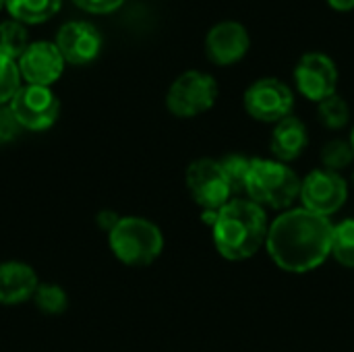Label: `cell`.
Masks as SVG:
<instances>
[{
	"mask_svg": "<svg viewBox=\"0 0 354 352\" xmlns=\"http://www.w3.org/2000/svg\"><path fill=\"white\" fill-rule=\"evenodd\" d=\"M332 239L334 226L330 218L299 207L280 214L272 222L266 247L280 270L305 274L332 255Z\"/></svg>",
	"mask_w": 354,
	"mask_h": 352,
	"instance_id": "1",
	"label": "cell"
},
{
	"mask_svg": "<svg viewBox=\"0 0 354 352\" xmlns=\"http://www.w3.org/2000/svg\"><path fill=\"white\" fill-rule=\"evenodd\" d=\"M266 210L251 199L234 197L222 210H218L214 230V243L222 257L230 261H243L253 257L268 239Z\"/></svg>",
	"mask_w": 354,
	"mask_h": 352,
	"instance_id": "2",
	"label": "cell"
},
{
	"mask_svg": "<svg viewBox=\"0 0 354 352\" xmlns=\"http://www.w3.org/2000/svg\"><path fill=\"white\" fill-rule=\"evenodd\" d=\"M245 191L263 210H286L301 195V178L284 162L255 158L251 160Z\"/></svg>",
	"mask_w": 354,
	"mask_h": 352,
	"instance_id": "3",
	"label": "cell"
},
{
	"mask_svg": "<svg viewBox=\"0 0 354 352\" xmlns=\"http://www.w3.org/2000/svg\"><path fill=\"white\" fill-rule=\"evenodd\" d=\"M108 243L112 253L127 266L143 268L153 263L162 249H164V237L160 228L137 216L120 218L118 224L108 232Z\"/></svg>",
	"mask_w": 354,
	"mask_h": 352,
	"instance_id": "4",
	"label": "cell"
},
{
	"mask_svg": "<svg viewBox=\"0 0 354 352\" xmlns=\"http://www.w3.org/2000/svg\"><path fill=\"white\" fill-rule=\"evenodd\" d=\"M218 100V81L203 71H187L174 79L166 93L168 110L178 118H193L207 112Z\"/></svg>",
	"mask_w": 354,
	"mask_h": 352,
	"instance_id": "5",
	"label": "cell"
},
{
	"mask_svg": "<svg viewBox=\"0 0 354 352\" xmlns=\"http://www.w3.org/2000/svg\"><path fill=\"white\" fill-rule=\"evenodd\" d=\"M187 189L203 212H218L232 201L234 189L218 160L199 158L187 168Z\"/></svg>",
	"mask_w": 354,
	"mask_h": 352,
	"instance_id": "6",
	"label": "cell"
},
{
	"mask_svg": "<svg viewBox=\"0 0 354 352\" xmlns=\"http://www.w3.org/2000/svg\"><path fill=\"white\" fill-rule=\"evenodd\" d=\"M295 106L292 89L276 79L266 77L249 85L245 91V110L251 118L261 122H280L290 116Z\"/></svg>",
	"mask_w": 354,
	"mask_h": 352,
	"instance_id": "7",
	"label": "cell"
},
{
	"mask_svg": "<svg viewBox=\"0 0 354 352\" xmlns=\"http://www.w3.org/2000/svg\"><path fill=\"white\" fill-rule=\"evenodd\" d=\"M8 106L19 124L27 131L50 129L60 112V102L54 91L41 85H21Z\"/></svg>",
	"mask_w": 354,
	"mask_h": 352,
	"instance_id": "8",
	"label": "cell"
},
{
	"mask_svg": "<svg viewBox=\"0 0 354 352\" xmlns=\"http://www.w3.org/2000/svg\"><path fill=\"white\" fill-rule=\"evenodd\" d=\"M299 197L305 210L328 218L344 205L348 197V185L338 172L317 168L309 172L305 180H301Z\"/></svg>",
	"mask_w": 354,
	"mask_h": 352,
	"instance_id": "9",
	"label": "cell"
},
{
	"mask_svg": "<svg viewBox=\"0 0 354 352\" xmlns=\"http://www.w3.org/2000/svg\"><path fill=\"white\" fill-rule=\"evenodd\" d=\"M295 83L307 100L319 104L336 93L338 87L336 62L324 52L303 54L295 66Z\"/></svg>",
	"mask_w": 354,
	"mask_h": 352,
	"instance_id": "10",
	"label": "cell"
},
{
	"mask_svg": "<svg viewBox=\"0 0 354 352\" xmlns=\"http://www.w3.org/2000/svg\"><path fill=\"white\" fill-rule=\"evenodd\" d=\"M17 66H19L21 79H25L27 85L50 87L62 75L64 58L54 41L39 39L27 46V50L17 60Z\"/></svg>",
	"mask_w": 354,
	"mask_h": 352,
	"instance_id": "11",
	"label": "cell"
},
{
	"mask_svg": "<svg viewBox=\"0 0 354 352\" xmlns=\"http://www.w3.org/2000/svg\"><path fill=\"white\" fill-rule=\"evenodd\" d=\"M251 37L243 23L220 21L205 35V54L214 64L230 66L245 58L249 52Z\"/></svg>",
	"mask_w": 354,
	"mask_h": 352,
	"instance_id": "12",
	"label": "cell"
},
{
	"mask_svg": "<svg viewBox=\"0 0 354 352\" xmlns=\"http://www.w3.org/2000/svg\"><path fill=\"white\" fill-rule=\"evenodd\" d=\"M56 48L64 62L87 64L102 50V33L89 21H66L56 33Z\"/></svg>",
	"mask_w": 354,
	"mask_h": 352,
	"instance_id": "13",
	"label": "cell"
},
{
	"mask_svg": "<svg viewBox=\"0 0 354 352\" xmlns=\"http://www.w3.org/2000/svg\"><path fill=\"white\" fill-rule=\"evenodd\" d=\"M37 286V276L27 263H0V305H21L35 295Z\"/></svg>",
	"mask_w": 354,
	"mask_h": 352,
	"instance_id": "14",
	"label": "cell"
},
{
	"mask_svg": "<svg viewBox=\"0 0 354 352\" xmlns=\"http://www.w3.org/2000/svg\"><path fill=\"white\" fill-rule=\"evenodd\" d=\"M307 145H309V133L301 118L290 114L284 120L276 122L270 147L278 162L288 164V162L301 158V154L305 151Z\"/></svg>",
	"mask_w": 354,
	"mask_h": 352,
	"instance_id": "15",
	"label": "cell"
},
{
	"mask_svg": "<svg viewBox=\"0 0 354 352\" xmlns=\"http://www.w3.org/2000/svg\"><path fill=\"white\" fill-rule=\"evenodd\" d=\"M62 0H6V10L19 23H44L60 10Z\"/></svg>",
	"mask_w": 354,
	"mask_h": 352,
	"instance_id": "16",
	"label": "cell"
},
{
	"mask_svg": "<svg viewBox=\"0 0 354 352\" xmlns=\"http://www.w3.org/2000/svg\"><path fill=\"white\" fill-rule=\"evenodd\" d=\"M27 46H29V33L23 23L15 19H6L0 23V54L2 56L17 62L21 54L27 50Z\"/></svg>",
	"mask_w": 354,
	"mask_h": 352,
	"instance_id": "17",
	"label": "cell"
},
{
	"mask_svg": "<svg viewBox=\"0 0 354 352\" xmlns=\"http://www.w3.org/2000/svg\"><path fill=\"white\" fill-rule=\"evenodd\" d=\"M332 255L340 266L354 270V218L342 220L334 226Z\"/></svg>",
	"mask_w": 354,
	"mask_h": 352,
	"instance_id": "18",
	"label": "cell"
},
{
	"mask_svg": "<svg viewBox=\"0 0 354 352\" xmlns=\"http://www.w3.org/2000/svg\"><path fill=\"white\" fill-rule=\"evenodd\" d=\"M317 116L328 129H342V127H346V122L351 118V108L342 95L334 93V95L326 98L324 102H319Z\"/></svg>",
	"mask_w": 354,
	"mask_h": 352,
	"instance_id": "19",
	"label": "cell"
},
{
	"mask_svg": "<svg viewBox=\"0 0 354 352\" xmlns=\"http://www.w3.org/2000/svg\"><path fill=\"white\" fill-rule=\"evenodd\" d=\"M354 160V149L348 141L342 139H334L330 143L324 145L322 149V162L326 166V170L332 172H340L344 168H348Z\"/></svg>",
	"mask_w": 354,
	"mask_h": 352,
	"instance_id": "20",
	"label": "cell"
},
{
	"mask_svg": "<svg viewBox=\"0 0 354 352\" xmlns=\"http://www.w3.org/2000/svg\"><path fill=\"white\" fill-rule=\"evenodd\" d=\"M35 305L46 315H60L66 309V293L58 284H39L35 295Z\"/></svg>",
	"mask_w": 354,
	"mask_h": 352,
	"instance_id": "21",
	"label": "cell"
},
{
	"mask_svg": "<svg viewBox=\"0 0 354 352\" xmlns=\"http://www.w3.org/2000/svg\"><path fill=\"white\" fill-rule=\"evenodd\" d=\"M19 89H21V73L17 62L0 54V106L10 104V100Z\"/></svg>",
	"mask_w": 354,
	"mask_h": 352,
	"instance_id": "22",
	"label": "cell"
},
{
	"mask_svg": "<svg viewBox=\"0 0 354 352\" xmlns=\"http://www.w3.org/2000/svg\"><path fill=\"white\" fill-rule=\"evenodd\" d=\"M232 189H234V195L245 191V185H247V174H249V168H251V158L243 156V154H230L226 158L220 160Z\"/></svg>",
	"mask_w": 354,
	"mask_h": 352,
	"instance_id": "23",
	"label": "cell"
},
{
	"mask_svg": "<svg viewBox=\"0 0 354 352\" xmlns=\"http://www.w3.org/2000/svg\"><path fill=\"white\" fill-rule=\"evenodd\" d=\"M21 131H23V127L19 124V120L12 114L10 106L8 104L0 106V145H6L12 139H17Z\"/></svg>",
	"mask_w": 354,
	"mask_h": 352,
	"instance_id": "24",
	"label": "cell"
},
{
	"mask_svg": "<svg viewBox=\"0 0 354 352\" xmlns=\"http://www.w3.org/2000/svg\"><path fill=\"white\" fill-rule=\"evenodd\" d=\"M79 8L87 10V12H95V15H106L116 10L124 0H73Z\"/></svg>",
	"mask_w": 354,
	"mask_h": 352,
	"instance_id": "25",
	"label": "cell"
},
{
	"mask_svg": "<svg viewBox=\"0 0 354 352\" xmlns=\"http://www.w3.org/2000/svg\"><path fill=\"white\" fill-rule=\"evenodd\" d=\"M118 220H120V218H118L114 212H102V214L97 216V224H100L104 230H108V232L118 224Z\"/></svg>",
	"mask_w": 354,
	"mask_h": 352,
	"instance_id": "26",
	"label": "cell"
},
{
	"mask_svg": "<svg viewBox=\"0 0 354 352\" xmlns=\"http://www.w3.org/2000/svg\"><path fill=\"white\" fill-rule=\"evenodd\" d=\"M328 2H330V6H332V8L342 10V12L353 10L354 8V0H328Z\"/></svg>",
	"mask_w": 354,
	"mask_h": 352,
	"instance_id": "27",
	"label": "cell"
},
{
	"mask_svg": "<svg viewBox=\"0 0 354 352\" xmlns=\"http://www.w3.org/2000/svg\"><path fill=\"white\" fill-rule=\"evenodd\" d=\"M351 145H353V149H354V129H353V135H351Z\"/></svg>",
	"mask_w": 354,
	"mask_h": 352,
	"instance_id": "28",
	"label": "cell"
},
{
	"mask_svg": "<svg viewBox=\"0 0 354 352\" xmlns=\"http://www.w3.org/2000/svg\"><path fill=\"white\" fill-rule=\"evenodd\" d=\"M2 6H6V0H0V8H2Z\"/></svg>",
	"mask_w": 354,
	"mask_h": 352,
	"instance_id": "29",
	"label": "cell"
},
{
	"mask_svg": "<svg viewBox=\"0 0 354 352\" xmlns=\"http://www.w3.org/2000/svg\"><path fill=\"white\" fill-rule=\"evenodd\" d=\"M353 180H354V174H353Z\"/></svg>",
	"mask_w": 354,
	"mask_h": 352,
	"instance_id": "30",
	"label": "cell"
}]
</instances>
